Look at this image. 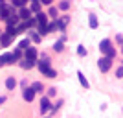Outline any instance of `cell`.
Instances as JSON below:
<instances>
[{"label": "cell", "mask_w": 123, "mask_h": 118, "mask_svg": "<svg viewBox=\"0 0 123 118\" xmlns=\"http://www.w3.org/2000/svg\"><path fill=\"white\" fill-rule=\"evenodd\" d=\"M99 52H101L105 57H108V59H114V57H116V48L112 46L110 39H103V41L99 42Z\"/></svg>", "instance_id": "6da1fadb"}, {"label": "cell", "mask_w": 123, "mask_h": 118, "mask_svg": "<svg viewBox=\"0 0 123 118\" xmlns=\"http://www.w3.org/2000/svg\"><path fill=\"white\" fill-rule=\"evenodd\" d=\"M98 67H99V70H101V72H108V70H110V67H112V59L101 56V57H99V61H98Z\"/></svg>", "instance_id": "7a4b0ae2"}, {"label": "cell", "mask_w": 123, "mask_h": 118, "mask_svg": "<svg viewBox=\"0 0 123 118\" xmlns=\"http://www.w3.org/2000/svg\"><path fill=\"white\" fill-rule=\"evenodd\" d=\"M37 56H39V54H37V50L33 46H28L24 50V59H30V61H37Z\"/></svg>", "instance_id": "3957f363"}, {"label": "cell", "mask_w": 123, "mask_h": 118, "mask_svg": "<svg viewBox=\"0 0 123 118\" xmlns=\"http://www.w3.org/2000/svg\"><path fill=\"white\" fill-rule=\"evenodd\" d=\"M51 109V103H50V98L48 96H42L41 98V113L44 114V113H48Z\"/></svg>", "instance_id": "277c9868"}, {"label": "cell", "mask_w": 123, "mask_h": 118, "mask_svg": "<svg viewBox=\"0 0 123 118\" xmlns=\"http://www.w3.org/2000/svg\"><path fill=\"white\" fill-rule=\"evenodd\" d=\"M11 7L9 6H6V4H2L0 6V19H2V21H7V19H9V15H11Z\"/></svg>", "instance_id": "5b68a950"}, {"label": "cell", "mask_w": 123, "mask_h": 118, "mask_svg": "<svg viewBox=\"0 0 123 118\" xmlns=\"http://www.w3.org/2000/svg\"><path fill=\"white\" fill-rule=\"evenodd\" d=\"M2 61H4V65H15L18 59L13 56V52H9V54H4V56H2Z\"/></svg>", "instance_id": "8992f818"}, {"label": "cell", "mask_w": 123, "mask_h": 118, "mask_svg": "<svg viewBox=\"0 0 123 118\" xmlns=\"http://www.w3.org/2000/svg\"><path fill=\"white\" fill-rule=\"evenodd\" d=\"M11 44V37L7 33H0V48H7Z\"/></svg>", "instance_id": "52a82bcc"}, {"label": "cell", "mask_w": 123, "mask_h": 118, "mask_svg": "<svg viewBox=\"0 0 123 118\" xmlns=\"http://www.w3.org/2000/svg\"><path fill=\"white\" fill-rule=\"evenodd\" d=\"M22 98H24L26 102L30 103V102H33V98H35V92H33V90L28 87V89H24V90H22Z\"/></svg>", "instance_id": "ba28073f"}, {"label": "cell", "mask_w": 123, "mask_h": 118, "mask_svg": "<svg viewBox=\"0 0 123 118\" xmlns=\"http://www.w3.org/2000/svg\"><path fill=\"white\" fill-rule=\"evenodd\" d=\"M77 79H79V83H81V87H83V89H90V83H88V79L85 77V74H83L81 70L77 72Z\"/></svg>", "instance_id": "9c48e42d"}, {"label": "cell", "mask_w": 123, "mask_h": 118, "mask_svg": "<svg viewBox=\"0 0 123 118\" xmlns=\"http://www.w3.org/2000/svg\"><path fill=\"white\" fill-rule=\"evenodd\" d=\"M31 90H33V92H35V94H42V92H44V85H42V83L41 81H35V83H31Z\"/></svg>", "instance_id": "30bf717a"}, {"label": "cell", "mask_w": 123, "mask_h": 118, "mask_svg": "<svg viewBox=\"0 0 123 118\" xmlns=\"http://www.w3.org/2000/svg\"><path fill=\"white\" fill-rule=\"evenodd\" d=\"M18 19H20V21H30V19H31V11L28 9V7H20Z\"/></svg>", "instance_id": "8fae6325"}, {"label": "cell", "mask_w": 123, "mask_h": 118, "mask_svg": "<svg viewBox=\"0 0 123 118\" xmlns=\"http://www.w3.org/2000/svg\"><path fill=\"white\" fill-rule=\"evenodd\" d=\"M18 22H20V19H18V15H17L15 11H11L9 19H7V26H18Z\"/></svg>", "instance_id": "7c38bea8"}, {"label": "cell", "mask_w": 123, "mask_h": 118, "mask_svg": "<svg viewBox=\"0 0 123 118\" xmlns=\"http://www.w3.org/2000/svg\"><path fill=\"white\" fill-rule=\"evenodd\" d=\"M35 21H37V24H39V26H46L48 24V15H44V13H37Z\"/></svg>", "instance_id": "4fadbf2b"}, {"label": "cell", "mask_w": 123, "mask_h": 118, "mask_svg": "<svg viewBox=\"0 0 123 118\" xmlns=\"http://www.w3.org/2000/svg\"><path fill=\"white\" fill-rule=\"evenodd\" d=\"M15 87H17V79L13 76H9L7 79H6V89H7V90H13Z\"/></svg>", "instance_id": "5bb4252c"}, {"label": "cell", "mask_w": 123, "mask_h": 118, "mask_svg": "<svg viewBox=\"0 0 123 118\" xmlns=\"http://www.w3.org/2000/svg\"><path fill=\"white\" fill-rule=\"evenodd\" d=\"M30 11H31V13H41V2H39V0H31Z\"/></svg>", "instance_id": "9a60e30c"}, {"label": "cell", "mask_w": 123, "mask_h": 118, "mask_svg": "<svg viewBox=\"0 0 123 118\" xmlns=\"http://www.w3.org/2000/svg\"><path fill=\"white\" fill-rule=\"evenodd\" d=\"M42 76H46V77H50V79H53V77H57V70H53V68H46L44 72H41Z\"/></svg>", "instance_id": "2e32d148"}, {"label": "cell", "mask_w": 123, "mask_h": 118, "mask_svg": "<svg viewBox=\"0 0 123 118\" xmlns=\"http://www.w3.org/2000/svg\"><path fill=\"white\" fill-rule=\"evenodd\" d=\"M88 24H90V28H92V30H96V28L99 26L98 17H96V15H88Z\"/></svg>", "instance_id": "e0dca14e"}, {"label": "cell", "mask_w": 123, "mask_h": 118, "mask_svg": "<svg viewBox=\"0 0 123 118\" xmlns=\"http://www.w3.org/2000/svg\"><path fill=\"white\" fill-rule=\"evenodd\" d=\"M6 33L13 39V37H17L18 35V30H17V26H7V30H6Z\"/></svg>", "instance_id": "ac0fdd59"}, {"label": "cell", "mask_w": 123, "mask_h": 118, "mask_svg": "<svg viewBox=\"0 0 123 118\" xmlns=\"http://www.w3.org/2000/svg\"><path fill=\"white\" fill-rule=\"evenodd\" d=\"M37 65V61H30V59H24V61L20 63V67L22 68H28V70H30V68H33Z\"/></svg>", "instance_id": "d6986e66"}, {"label": "cell", "mask_w": 123, "mask_h": 118, "mask_svg": "<svg viewBox=\"0 0 123 118\" xmlns=\"http://www.w3.org/2000/svg\"><path fill=\"white\" fill-rule=\"evenodd\" d=\"M70 6H72V4H70V0H61V2H59V9H61V11H68V9H70Z\"/></svg>", "instance_id": "ffe728a7"}, {"label": "cell", "mask_w": 123, "mask_h": 118, "mask_svg": "<svg viewBox=\"0 0 123 118\" xmlns=\"http://www.w3.org/2000/svg\"><path fill=\"white\" fill-rule=\"evenodd\" d=\"M28 46H30V39H22V41L18 42V46H17V48H18V50H26Z\"/></svg>", "instance_id": "44dd1931"}, {"label": "cell", "mask_w": 123, "mask_h": 118, "mask_svg": "<svg viewBox=\"0 0 123 118\" xmlns=\"http://www.w3.org/2000/svg\"><path fill=\"white\" fill-rule=\"evenodd\" d=\"M53 50H55V52H62V50H64V42H62V41L53 42Z\"/></svg>", "instance_id": "7402d4cb"}, {"label": "cell", "mask_w": 123, "mask_h": 118, "mask_svg": "<svg viewBox=\"0 0 123 118\" xmlns=\"http://www.w3.org/2000/svg\"><path fill=\"white\" fill-rule=\"evenodd\" d=\"M77 56H79V57H85V56H86V48L83 46V44L77 46Z\"/></svg>", "instance_id": "603a6c76"}, {"label": "cell", "mask_w": 123, "mask_h": 118, "mask_svg": "<svg viewBox=\"0 0 123 118\" xmlns=\"http://www.w3.org/2000/svg\"><path fill=\"white\" fill-rule=\"evenodd\" d=\"M11 4H13V7H24L26 2H22V0H11Z\"/></svg>", "instance_id": "cb8c5ba5"}, {"label": "cell", "mask_w": 123, "mask_h": 118, "mask_svg": "<svg viewBox=\"0 0 123 118\" xmlns=\"http://www.w3.org/2000/svg\"><path fill=\"white\" fill-rule=\"evenodd\" d=\"M53 96H57V89L50 87V89H48V98H53Z\"/></svg>", "instance_id": "d4e9b609"}, {"label": "cell", "mask_w": 123, "mask_h": 118, "mask_svg": "<svg viewBox=\"0 0 123 118\" xmlns=\"http://www.w3.org/2000/svg\"><path fill=\"white\" fill-rule=\"evenodd\" d=\"M46 28H48V33H50V31H55L57 30V22H50Z\"/></svg>", "instance_id": "484cf974"}, {"label": "cell", "mask_w": 123, "mask_h": 118, "mask_svg": "<svg viewBox=\"0 0 123 118\" xmlns=\"http://www.w3.org/2000/svg\"><path fill=\"white\" fill-rule=\"evenodd\" d=\"M48 13H50L51 19H55V21H57V7H50V11H48Z\"/></svg>", "instance_id": "4316f807"}, {"label": "cell", "mask_w": 123, "mask_h": 118, "mask_svg": "<svg viewBox=\"0 0 123 118\" xmlns=\"http://www.w3.org/2000/svg\"><path fill=\"white\" fill-rule=\"evenodd\" d=\"M116 77H118V79H121V77H123V67L116 68Z\"/></svg>", "instance_id": "83f0119b"}, {"label": "cell", "mask_w": 123, "mask_h": 118, "mask_svg": "<svg viewBox=\"0 0 123 118\" xmlns=\"http://www.w3.org/2000/svg\"><path fill=\"white\" fill-rule=\"evenodd\" d=\"M13 56H15L17 59H20V57L24 56V54H22V50H18V48H15V50H13Z\"/></svg>", "instance_id": "f1b7e54d"}, {"label": "cell", "mask_w": 123, "mask_h": 118, "mask_svg": "<svg viewBox=\"0 0 123 118\" xmlns=\"http://www.w3.org/2000/svg\"><path fill=\"white\" fill-rule=\"evenodd\" d=\"M31 39H33L35 42H39V41H41V35H39V33H33V31H31Z\"/></svg>", "instance_id": "f546056e"}, {"label": "cell", "mask_w": 123, "mask_h": 118, "mask_svg": "<svg viewBox=\"0 0 123 118\" xmlns=\"http://www.w3.org/2000/svg\"><path fill=\"white\" fill-rule=\"evenodd\" d=\"M39 2H41V4H44V6H51V2H53V0H39Z\"/></svg>", "instance_id": "4dcf8cb0"}, {"label": "cell", "mask_w": 123, "mask_h": 118, "mask_svg": "<svg viewBox=\"0 0 123 118\" xmlns=\"http://www.w3.org/2000/svg\"><path fill=\"white\" fill-rule=\"evenodd\" d=\"M20 85H22V89H28V81H26V79H22Z\"/></svg>", "instance_id": "1f68e13d"}, {"label": "cell", "mask_w": 123, "mask_h": 118, "mask_svg": "<svg viewBox=\"0 0 123 118\" xmlns=\"http://www.w3.org/2000/svg\"><path fill=\"white\" fill-rule=\"evenodd\" d=\"M4 102H6V96H0V105H2Z\"/></svg>", "instance_id": "d6a6232c"}, {"label": "cell", "mask_w": 123, "mask_h": 118, "mask_svg": "<svg viewBox=\"0 0 123 118\" xmlns=\"http://www.w3.org/2000/svg\"><path fill=\"white\" fill-rule=\"evenodd\" d=\"M4 2H6V0H0V6H2V4H4Z\"/></svg>", "instance_id": "836d02e7"}, {"label": "cell", "mask_w": 123, "mask_h": 118, "mask_svg": "<svg viewBox=\"0 0 123 118\" xmlns=\"http://www.w3.org/2000/svg\"><path fill=\"white\" fill-rule=\"evenodd\" d=\"M121 54H123V46H121Z\"/></svg>", "instance_id": "e575fe53"}, {"label": "cell", "mask_w": 123, "mask_h": 118, "mask_svg": "<svg viewBox=\"0 0 123 118\" xmlns=\"http://www.w3.org/2000/svg\"><path fill=\"white\" fill-rule=\"evenodd\" d=\"M22 2H28V0H22Z\"/></svg>", "instance_id": "d590c367"}, {"label": "cell", "mask_w": 123, "mask_h": 118, "mask_svg": "<svg viewBox=\"0 0 123 118\" xmlns=\"http://www.w3.org/2000/svg\"><path fill=\"white\" fill-rule=\"evenodd\" d=\"M44 118H50V116H44Z\"/></svg>", "instance_id": "8d00e7d4"}]
</instances>
